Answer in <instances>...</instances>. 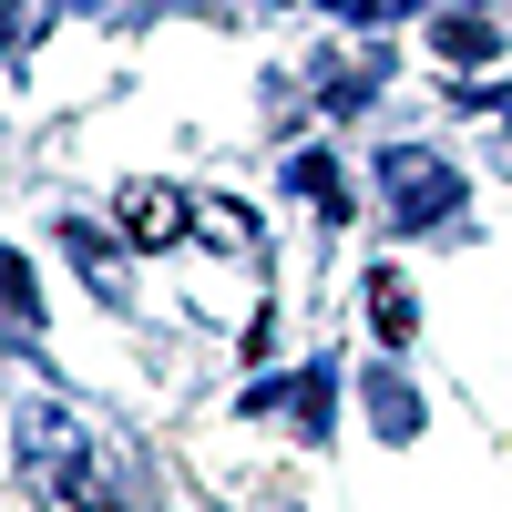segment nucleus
<instances>
[{"mask_svg":"<svg viewBox=\"0 0 512 512\" xmlns=\"http://www.w3.org/2000/svg\"><path fill=\"white\" fill-rule=\"evenodd\" d=\"M123 216H134V236H144V246H164V236H185L195 205H185L175 185H134V195H123Z\"/></svg>","mask_w":512,"mask_h":512,"instance_id":"f03ea898","label":"nucleus"},{"mask_svg":"<svg viewBox=\"0 0 512 512\" xmlns=\"http://www.w3.org/2000/svg\"><path fill=\"white\" fill-rule=\"evenodd\" d=\"M441 52H451V62H482V52H492V21H441Z\"/></svg>","mask_w":512,"mask_h":512,"instance_id":"423d86ee","label":"nucleus"},{"mask_svg":"<svg viewBox=\"0 0 512 512\" xmlns=\"http://www.w3.org/2000/svg\"><path fill=\"white\" fill-rule=\"evenodd\" d=\"M369 410H379V431H390V441H410V431H420V390H410L400 369H379V379H369Z\"/></svg>","mask_w":512,"mask_h":512,"instance_id":"7ed1b4c3","label":"nucleus"},{"mask_svg":"<svg viewBox=\"0 0 512 512\" xmlns=\"http://www.w3.org/2000/svg\"><path fill=\"white\" fill-rule=\"evenodd\" d=\"M379 185H390V205H400V226H441L451 216V205H461V175H451V164L441 154H390V164H379Z\"/></svg>","mask_w":512,"mask_h":512,"instance_id":"f257e3e1","label":"nucleus"},{"mask_svg":"<svg viewBox=\"0 0 512 512\" xmlns=\"http://www.w3.org/2000/svg\"><path fill=\"white\" fill-rule=\"evenodd\" d=\"M369 318H379V338H390V349L420 328V308H410V287H400V277H369Z\"/></svg>","mask_w":512,"mask_h":512,"instance_id":"20e7f679","label":"nucleus"},{"mask_svg":"<svg viewBox=\"0 0 512 512\" xmlns=\"http://www.w3.org/2000/svg\"><path fill=\"white\" fill-rule=\"evenodd\" d=\"M287 175H297V195H318L328 216H338V205H349V185H338V164H328V154H297Z\"/></svg>","mask_w":512,"mask_h":512,"instance_id":"39448f33","label":"nucleus"}]
</instances>
